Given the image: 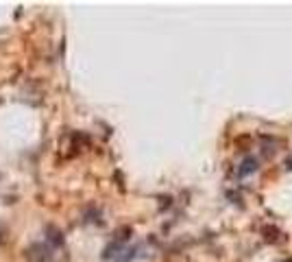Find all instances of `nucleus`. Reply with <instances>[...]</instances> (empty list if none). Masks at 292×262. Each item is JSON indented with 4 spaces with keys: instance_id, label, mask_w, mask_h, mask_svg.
<instances>
[{
    "instance_id": "nucleus-1",
    "label": "nucleus",
    "mask_w": 292,
    "mask_h": 262,
    "mask_svg": "<svg viewBox=\"0 0 292 262\" xmlns=\"http://www.w3.org/2000/svg\"><path fill=\"white\" fill-rule=\"evenodd\" d=\"M255 170V160L253 158H247L242 162V168H238V175L244 177V175H249V172H253Z\"/></svg>"
}]
</instances>
